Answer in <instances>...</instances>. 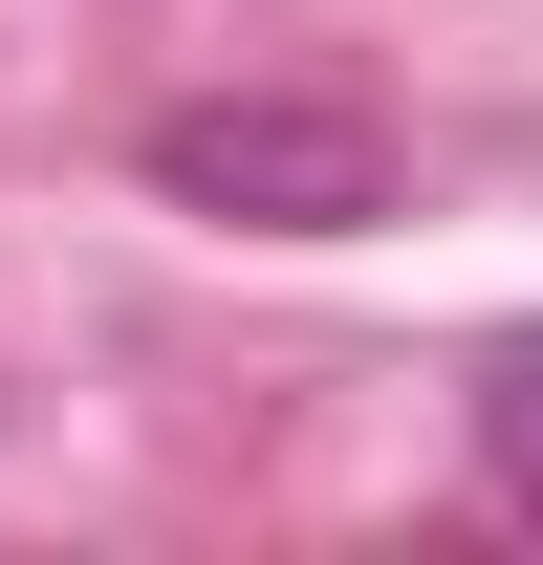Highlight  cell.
Masks as SVG:
<instances>
[{
    "instance_id": "6da1fadb",
    "label": "cell",
    "mask_w": 543,
    "mask_h": 565,
    "mask_svg": "<svg viewBox=\"0 0 543 565\" xmlns=\"http://www.w3.org/2000/svg\"><path fill=\"white\" fill-rule=\"evenodd\" d=\"M152 196L262 217V239H348V217H392V152L348 131V109H174L152 131Z\"/></svg>"
},
{
    "instance_id": "7a4b0ae2",
    "label": "cell",
    "mask_w": 543,
    "mask_h": 565,
    "mask_svg": "<svg viewBox=\"0 0 543 565\" xmlns=\"http://www.w3.org/2000/svg\"><path fill=\"white\" fill-rule=\"evenodd\" d=\"M478 479L543 522V327H500V349H478Z\"/></svg>"
}]
</instances>
